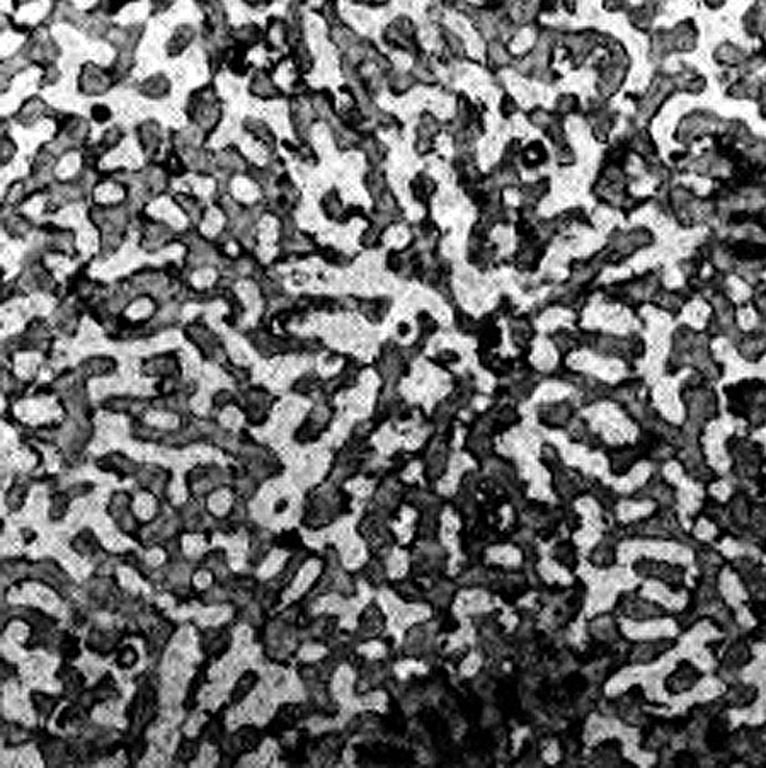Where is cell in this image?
Here are the masks:
<instances>
[{"instance_id":"cell-17","label":"cell","mask_w":766,"mask_h":768,"mask_svg":"<svg viewBox=\"0 0 766 768\" xmlns=\"http://www.w3.org/2000/svg\"><path fill=\"white\" fill-rule=\"evenodd\" d=\"M460 360L462 358H460V355L455 351V349H441V351H438L433 358H429V362L434 363L436 366H441L443 370H446L448 366L458 365Z\"/></svg>"},{"instance_id":"cell-12","label":"cell","mask_w":766,"mask_h":768,"mask_svg":"<svg viewBox=\"0 0 766 768\" xmlns=\"http://www.w3.org/2000/svg\"><path fill=\"white\" fill-rule=\"evenodd\" d=\"M521 159H523L524 167H528V169H535V167L542 166L543 162H547L549 154H547L545 147H543L540 141H533V144H530L527 148H524Z\"/></svg>"},{"instance_id":"cell-10","label":"cell","mask_w":766,"mask_h":768,"mask_svg":"<svg viewBox=\"0 0 766 768\" xmlns=\"http://www.w3.org/2000/svg\"><path fill=\"white\" fill-rule=\"evenodd\" d=\"M415 320H418V337H415V341L426 346L434 334L440 331V324H438V320L429 312L424 311H421L415 315Z\"/></svg>"},{"instance_id":"cell-1","label":"cell","mask_w":766,"mask_h":768,"mask_svg":"<svg viewBox=\"0 0 766 768\" xmlns=\"http://www.w3.org/2000/svg\"><path fill=\"white\" fill-rule=\"evenodd\" d=\"M549 244L550 242H547V240H538L533 244L520 242L509 264L521 273H535L540 268L543 257H545L547 250H549Z\"/></svg>"},{"instance_id":"cell-4","label":"cell","mask_w":766,"mask_h":768,"mask_svg":"<svg viewBox=\"0 0 766 768\" xmlns=\"http://www.w3.org/2000/svg\"><path fill=\"white\" fill-rule=\"evenodd\" d=\"M574 414V407L572 404H569L567 400H560V402L553 404H543L538 409V420L540 423L549 426V428H560V426L567 424V421L571 420Z\"/></svg>"},{"instance_id":"cell-19","label":"cell","mask_w":766,"mask_h":768,"mask_svg":"<svg viewBox=\"0 0 766 768\" xmlns=\"http://www.w3.org/2000/svg\"><path fill=\"white\" fill-rule=\"evenodd\" d=\"M440 234V227H438L436 220L431 217V215H428V217L422 218L421 221L418 224V237L419 239H424V240H429L434 235Z\"/></svg>"},{"instance_id":"cell-24","label":"cell","mask_w":766,"mask_h":768,"mask_svg":"<svg viewBox=\"0 0 766 768\" xmlns=\"http://www.w3.org/2000/svg\"><path fill=\"white\" fill-rule=\"evenodd\" d=\"M412 327L409 326L407 322H400L399 326H397V334H399V337H407L409 334H411Z\"/></svg>"},{"instance_id":"cell-22","label":"cell","mask_w":766,"mask_h":768,"mask_svg":"<svg viewBox=\"0 0 766 768\" xmlns=\"http://www.w3.org/2000/svg\"><path fill=\"white\" fill-rule=\"evenodd\" d=\"M557 160H559L560 166H569V164L574 160V155H572L571 148H569V147L560 148V150L557 152Z\"/></svg>"},{"instance_id":"cell-16","label":"cell","mask_w":766,"mask_h":768,"mask_svg":"<svg viewBox=\"0 0 766 768\" xmlns=\"http://www.w3.org/2000/svg\"><path fill=\"white\" fill-rule=\"evenodd\" d=\"M317 253L320 254V256L324 257V261L326 263H329L331 266H337V268H344V266L351 264V259H349L346 254H342L341 250L334 249V247L327 246V247H322V249H319Z\"/></svg>"},{"instance_id":"cell-8","label":"cell","mask_w":766,"mask_h":768,"mask_svg":"<svg viewBox=\"0 0 766 768\" xmlns=\"http://www.w3.org/2000/svg\"><path fill=\"white\" fill-rule=\"evenodd\" d=\"M411 193L412 198L418 203H421L422 206H428L431 203V198L436 193V183L426 174H418L411 183Z\"/></svg>"},{"instance_id":"cell-3","label":"cell","mask_w":766,"mask_h":768,"mask_svg":"<svg viewBox=\"0 0 766 768\" xmlns=\"http://www.w3.org/2000/svg\"><path fill=\"white\" fill-rule=\"evenodd\" d=\"M739 356L749 363L760 362L766 355V331L753 329L751 333H743L739 343L736 344Z\"/></svg>"},{"instance_id":"cell-9","label":"cell","mask_w":766,"mask_h":768,"mask_svg":"<svg viewBox=\"0 0 766 768\" xmlns=\"http://www.w3.org/2000/svg\"><path fill=\"white\" fill-rule=\"evenodd\" d=\"M549 191H550V181L547 179V177H542V179H538L536 183H527L520 186V193H521V198H523V203L533 206L538 205V203L549 195Z\"/></svg>"},{"instance_id":"cell-11","label":"cell","mask_w":766,"mask_h":768,"mask_svg":"<svg viewBox=\"0 0 766 768\" xmlns=\"http://www.w3.org/2000/svg\"><path fill=\"white\" fill-rule=\"evenodd\" d=\"M453 326L463 336H477L479 333V320L458 305L453 308Z\"/></svg>"},{"instance_id":"cell-5","label":"cell","mask_w":766,"mask_h":768,"mask_svg":"<svg viewBox=\"0 0 766 768\" xmlns=\"http://www.w3.org/2000/svg\"><path fill=\"white\" fill-rule=\"evenodd\" d=\"M357 311L364 315L371 324H380L386 314L392 308V298L378 297V298H360L356 305Z\"/></svg>"},{"instance_id":"cell-7","label":"cell","mask_w":766,"mask_h":768,"mask_svg":"<svg viewBox=\"0 0 766 768\" xmlns=\"http://www.w3.org/2000/svg\"><path fill=\"white\" fill-rule=\"evenodd\" d=\"M499 247L495 244L487 242L485 246L479 247V249L467 250V261L479 271H487L494 266L495 257H498Z\"/></svg>"},{"instance_id":"cell-20","label":"cell","mask_w":766,"mask_h":768,"mask_svg":"<svg viewBox=\"0 0 766 768\" xmlns=\"http://www.w3.org/2000/svg\"><path fill=\"white\" fill-rule=\"evenodd\" d=\"M516 304L513 302V298L508 297V295H502L501 298H499V304L498 307H495V314L499 315V317H508L511 319L514 314H516Z\"/></svg>"},{"instance_id":"cell-14","label":"cell","mask_w":766,"mask_h":768,"mask_svg":"<svg viewBox=\"0 0 766 768\" xmlns=\"http://www.w3.org/2000/svg\"><path fill=\"white\" fill-rule=\"evenodd\" d=\"M629 234L630 242L636 247V250L647 249V247L654 246L656 235L652 234V230H649L647 227H634L632 230L627 232Z\"/></svg>"},{"instance_id":"cell-13","label":"cell","mask_w":766,"mask_h":768,"mask_svg":"<svg viewBox=\"0 0 766 768\" xmlns=\"http://www.w3.org/2000/svg\"><path fill=\"white\" fill-rule=\"evenodd\" d=\"M320 208H322L324 215H326L329 220H339V217H341L342 212H344V208H342L341 199H339V195L335 189H332L331 193H327V195L324 196L322 201H320Z\"/></svg>"},{"instance_id":"cell-18","label":"cell","mask_w":766,"mask_h":768,"mask_svg":"<svg viewBox=\"0 0 766 768\" xmlns=\"http://www.w3.org/2000/svg\"><path fill=\"white\" fill-rule=\"evenodd\" d=\"M360 244L363 247H366V249H378L382 246V230L375 227V225H371L370 228H366L361 234Z\"/></svg>"},{"instance_id":"cell-23","label":"cell","mask_w":766,"mask_h":768,"mask_svg":"<svg viewBox=\"0 0 766 768\" xmlns=\"http://www.w3.org/2000/svg\"><path fill=\"white\" fill-rule=\"evenodd\" d=\"M211 504H213V508H217L218 511H224L225 506H227V496H217V498H213V501H211Z\"/></svg>"},{"instance_id":"cell-21","label":"cell","mask_w":766,"mask_h":768,"mask_svg":"<svg viewBox=\"0 0 766 768\" xmlns=\"http://www.w3.org/2000/svg\"><path fill=\"white\" fill-rule=\"evenodd\" d=\"M542 462H545V465H556L559 462V451L556 446L552 445H543L542 446Z\"/></svg>"},{"instance_id":"cell-6","label":"cell","mask_w":766,"mask_h":768,"mask_svg":"<svg viewBox=\"0 0 766 768\" xmlns=\"http://www.w3.org/2000/svg\"><path fill=\"white\" fill-rule=\"evenodd\" d=\"M549 339L552 341V344L556 346V349L562 356H567L569 353L582 348L579 331H572L569 327H559V329L552 331L549 334Z\"/></svg>"},{"instance_id":"cell-15","label":"cell","mask_w":766,"mask_h":768,"mask_svg":"<svg viewBox=\"0 0 766 768\" xmlns=\"http://www.w3.org/2000/svg\"><path fill=\"white\" fill-rule=\"evenodd\" d=\"M562 225L564 228L571 227V225H585V227H593L591 218L587 217V213L582 208H569L564 213L559 215Z\"/></svg>"},{"instance_id":"cell-2","label":"cell","mask_w":766,"mask_h":768,"mask_svg":"<svg viewBox=\"0 0 766 768\" xmlns=\"http://www.w3.org/2000/svg\"><path fill=\"white\" fill-rule=\"evenodd\" d=\"M509 334L513 344L520 349V353H530L531 341L536 337V331L531 322L530 314L513 315L509 319Z\"/></svg>"}]
</instances>
